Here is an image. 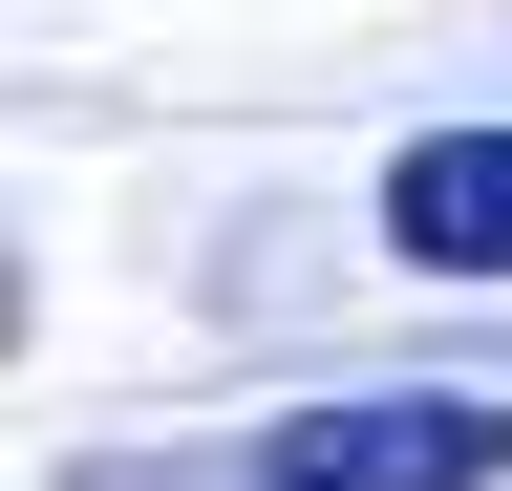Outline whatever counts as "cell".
<instances>
[{
	"mask_svg": "<svg viewBox=\"0 0 512 491\" xmlns=\"http://www.w3.org/2000/svg\"><path fill=\"white\" fill-rule=\"evenodd\" d=\"M491 470H512V385H342L256 427L235 491H491Z\"/></svg>",
	"mask_w": 512,
	"mask_h": 491,
	"instance_id": "1",
	"label": "cell"
},
{
	"mask_svg": "<svg viewBox=\"0 0 512 491\" xmlns=\"http://www.w3.org/2000/svg\"><path fill=\"white\" fill-rule=\"evenodd\" d=\"M384 257H427V278H512V129H427V150H384Z\"/></svg>",
	"mask_w": 512,
	"mask_h": 491,
	"instance_id": "2",
	"label": "cell"
}]
</instances>
